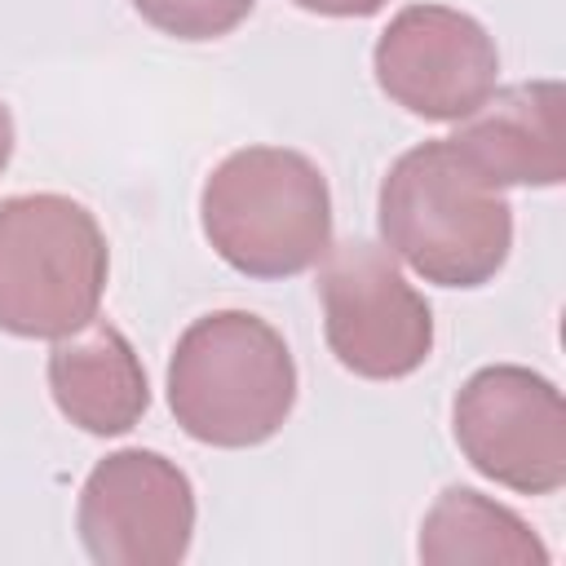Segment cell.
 Listing matches in <instances>:
<instances>
[{
    "instance_id": "obj_1",
    "label": "cell",
    "mask_w": 566,
    "mask_h": 566,
    "mask_svg": "<svg viewBox=\"0 0 566 566\" xmlns=\"http://www.w3.org/2000/svg\"><path fill=\"white\" fill-rule=\"evenodd\" d=\"M380 243L424 283L482 287L513 248V208L447 137L402 150L376 195Z\"/></svg>"
},
{
    "instance_id": "obj_2",
    "label": "cell",
    "mask_w": 566,
    "mask_h": 566,
    "mask_svg": "<svg viewBox=\"0 0 566 566\" xmlns=\"http://www.w3.org/2000/svg\"><path fill=\"white\" fill-rule=\"evenodd\" d=\"M296 358L252 310L195 318L168 358V407L186 438L221 451L270 442L296 407Z\"/></svg>"
},
{
    "instance_id": "obj_3",
    "label": "cell",
    "mask_w": 566,
    "mask_h": 566,
    "mask_svg": "<svg viewBox=\"0 0 566 566\" xmlns=\"http://www.w3.org/2000/svg\"><path fill=\"white\" fill-rule=\"evenodd\" d=\"M212 252L248 279H292L332 248V190L323 168L292 146L230 150L199 190Z\"/></svg>"
},
{
    "instance_id": "obj_4",
    "label": "cell",
    "mask_w": 566,
    "mask_h": 566,
    "mask_svg": "<svg viewBox=\"0 0 566 566\" xmlns=\"http://www.w3.org/2000/svg\"><path fill=\"white\" fill-rule=\"evenodd\" d=\"M111 248L97 217L57 190L0 199V332L62 340L97 318Z\"/></svg>"
},
{
    "instance_id": "obj_5",
    "label": "cell",
    "mask_w": 566,
    "mask_h": 566,
    "mask_svg": "<svg viewBox=\"0 0 566 566\" xmlns=\"http://www.w3.org/2000/svg\"><path fill=\"white\" fill-rule=\"evenodd\" d=\"M318 301L327 349L363 380H402L433 354V310L380 243H332L318 270Z\"/></svg>"
},
{
    "instance_id": "obj_6",
    "label": "cell",
    "mask_w": 566,
    "mask_h": 566,
    "mask_svg": "<svg viewBox=\"0 0 566 566\" xmlns=\"http://www.w3.org/2000/svg\"><path fill=\"white\" fill-rule=\"evenodd\" d=\"M451 433L460 455L517 495H553L566 486V402L562 389L522 367H478L451 398Z\"/></svg>"
},
{
    "instance_id": "obj_7",
    "label": "cell",
    "mask_w": 566,
    "mask_h": 566,
    "mask_svg": "<svg viewBox=\"0 0 566 566\" xmlns=\"http://www.w3.org/2000/svg\"><path fill=\"white\" fill-rule=\"evenodd\" d=\"M75 531L97 566H177L195 539V486L177 460L119 447L88 469Z\"/></svg>"
},
{
    "instance_id": "obj_8",
    "label": "cell",
    "mask_w": 566,
    "mask_h": 566,
    "mask_svg": "<svg viewBox=\"0 0 566 566\" xmlns=\"http://www.w3.org/2000/svg\"><path fill=\"white\" fill-rule=\"evenodd\" d=\"M371 71L380 93L416 119L455 124L500 80L495 35L464 9L407 4L376 35Z\"/></svg>"
},
{
    "instance_id": "obj_9",
    "label": "cell",
    "mask_w": 566,
    "mask_h": 566,
    "mask_svg": "<svg viewBox=\"0 0 566 566\" xmlns=\"http://www.w3.org/2000/svg\"><path fill=\"white\" fill-rule=\"evenodd\" d=\"M486 181L562 186L566 177V88L557 80H522L491 88L482 106L455 119L447 137Z\"/></svg>"
},
{
    "instance_id": "obj_10",
    "label": "cell",
    "mask_w": 566,
    "mask_h": 566,
    "mask_svg": "<svg viewBox=\"0 0 566 566\" xmlns=\"http://www.w3.org/2000/svg\"><path fill=\"white\" fill-rule=\"evenodd\" d=\"M49 394L57 411L93 433V438H119L133 424H142L150 407V380L133 349V340L106 323L93 318L80 332L53 340L49 349Z\"/></svg>"
},
{
    "instance_id": "obj_11",
    "label": "cell",
    "mask_w": 566,
    "mask_h": 566,
    "mask_svg": "<svg viewBox=\"0 0 566 566\" xmlns=\"http://www.w3.org/2000/svg\"><path fill=\"white\" fill-rule=\"evenodd\" d=\"M416 553L424 566H548V548L531 522L473 486H447L429 504Z\"/></svg>"
},
{
    "instance_id": "obj_12",
    "label": "cell",
    "mask_w": 566,
    "mask_h": 566,
    "mask_svg": "<svg viewBox=\"0 0 566 566\" xmlns=\"http://www.w3.org/2000/svg\"><path fill=\"white\" fill-rule=\"evenodd\" d=\"M256 0H133L142 22L172 40H221L230 35Z\"/></svg>"
},
{
    "instance_id": "obj_13",
    "label": "cell",
    "mask_w": 566,
    "mask_h": 566,
    "mask_svg": "<svg viewBox=\"0 0 566 566\" xmlns=\"http://www.w3.org/2000/svg\"><path fill=\"white\" fill-rule=\"evenodd\" d=\"M292 4L305 13H318V18H371L389 0H292Z\"/></svg>"
},
{
    "instance_id": "obj_14",
    "label": "cell",
    "mask_w": 566,
    "mask_h": 566,
    "mask_svg": "<svg viewBox=\"0 0 566 566\" xmlns=\"http://www.w3.org/2000/svg\"><path fill=\"white\" fill-rule=\"evenodd\" d=\"M9 159H13V115H9V106L0 102V172L9 168Z\"/></svg>"
}]
</instances>
